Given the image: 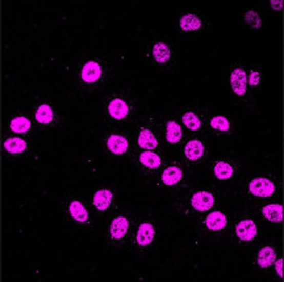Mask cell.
<instances>
[{"mask_svg": "<svg viewBox=\"0 0 284 282\" xmlns=\"http://www.w3.org/2000/svg\"><path fill=\"white\" fill-rule=\"evenodd\" d=\"M249 190L257 197H270L275 193V184L266 177H255L249 184Z\"/></svg>", "mask_w": 284, "mask_h": 282, "instance_id": "cell-1", "label": "cell"}, {"mask_svg": "<svg viewBox=\"0 0 284 282\" xmlns=\"http://www.w3.org/2000/svg\"><path fill=\"white\" fill-rule=\"evenodd\" d=\"M246 85H248V76H246L245 70L242 67L233 70L230 74V87L233 92L236 93L237 96H244L246 93Z\"/></svg>", "mask_w": 284, "mask_h": 282, "instance_id": "cell-2", "label": "cell"}, {"mask_svg": "<svg viewBox=\"0 0 284 282\" xmlns=\"http://www.w3.org/2000/svg\"><path fill=\"white\" fill-rule=\"evenodd\" d=\"M191 204L197 211H208L215 205V197L209 192H197L191 198Z\"/></svg>", "mask_w": 284, "mask_h": 282, "instance_id": "cell-3", "label": "cell"}, {"mask_svg": "<svg viewBox=\"0 0 284 282\" xmlns=\"http://www.w3.org/2000/svg\"><path fill=\"white\" fill-rule=\"evenodd\" d=\"M257 225L254 223V221L251 219H245V221H241L238 225L236 226V234L244 242H250V240L254 239L257 236Z\"/></svg>", "mask_w": 284, "mask_h": 282, "instance_id": "cell-4", "label": "cell"}, {"mask_svg": "<svg viewBox=\"0 0 284 282\" xmlns=\"http://www.w3.org/2000/svg\"><path fill=\"white\" fill-rule=\"evenodd\" d=\"M80 75H82V79L86 83H96L102 78V67L97 62L91 60L83 66Z\"/></svg>", "mask_w": 284, "mask_h": 282, "instance_id": "cell-5", "label": "cell"}, {"mask_svg": "<svg viewBox=\"0 0 284 282\" xmlns=\"http://www.w3.org/2000/svg\"><path fill=\"white\" fill-rule=\"evenodd\" d=\"M107 147L115 155H121V154L127 153L129 143H128L127 138H124L123 135L112 134L107 139Z\"/></svg>", "mask_w": 284, "mask_h": 282, "instance_id": "cell-6", "label": "cell"}, {"mask_svg": "<svg viewBox=\"0 0 284 282\" xmlns=\"http://www.w3.org/2000/svg\"><path fill=\"white\" fill-rule=\"evenodd\" d=\"M128 228H129V222L128 218L125 216H117L112 221L111 227H109V234L112 236V239H123L127 235Z\"/></svg>", "mask_w": 284, "mask_h": 282, "instance_id": "cell-7", "label": "cell"}, {"mask_svg": "<svg viewBox=\"0 0 284 282\" xmlns=\"http://www.w3.org/2000/svg\"><path fill=\"white\" fill-rule=\"evenodd\" d=\"M227 222V216H225L224 213H221V211H213V213H211L207 216L206 221H204V225H206L207 228L211 230V231H221V230H224L225 228Z\"/></svg>", "mask_w": 284, "mask_h": 282, "instance_id": "cell-8", "label": "cell"}, {"mask_svg": "<svg viewBox=\"0 0 284 282\" xmlns=\"http://www.w3.org/2000/svg\"><path fill=\"white\" fill-rule=\"evenodd\" d=\"M109 116L115 120H124L129 113V106L127 102L121 99H115L109 102L108 105Z\"/></svg>", "mask_w": 284, "mask_h": 282, "instance_id": "cell-9", "label": "cell"}, {"mask_svg": "<svg viewBox=\"0 0 284 282\" xmlns=\"http://www.w3.org/2000/svg\"><path fill=\"white\" fill-rule=\"evenodd\" d=\"M154 236H155V230L154 227H153V225H151V223L145 222V223H142V225L138 227L136 240L139 246L145 247V246H149V244L154 240Z\"/></svg>", "mask_w": 284, "mask_h": 282, "instance_id": "cell-10", "label": "cell"}, {"mask_svg": "<svg viewBox=\"0 0 284 282\" xmlns=\"http://www.w3.org/2000/svg\"><path fill=\"white\" fill-rule=\"evenodd\" d=\"M112 192L108 189H102L99 190V192L95 193L94 196V205L95 207H96L97 210L100 211H104L107 210L109 207V205H111V202H112Z\"/></svg>", "mask_w": 284, "mask_h": 282, "instance_id": "cell-11", "label": "cell"}, {"mask_svg": "<svg viewBox=\"0 0 284 282\" xmlns=\"http://www.w3.org/2000/svg\"><path fill=\"white\" fill-rule=\"evenodd\" d=\"M185 155L190 160H199L204 155V144L197 139L190 141L185 147Z\"/></svg>", "mask_w": 284, "mask_h": 282, "instance_id": "cell-12", "label": "cell"}, {"mask_svg": "<svg viewBox=\"0 0 284 282\" xmlns=\"http://www.w3.org/2000/svg\"><path fill=\"white\" fill-rule=\"evenodd\" d=\"M262 213L265 215V218L269 219L270 222L279 223L283 221V206L279 204L266 205L262 209Z\"/></svg>", "mask_w": 284, "mask_h": 282, "instance_id": "cell-13", "label": "cell"}, {"mask_svg": "<svg viewBox=\"0 0 284 282\" xmlns=\"http://www.w3.org/2000/svg\"><path fill=\"white\" fill-rule=\"evenodd\" d=\"M181 177H183L181 169L179 167L172 165V167H169V168L165 169V172L162 173V183L169 186L175 185V184H178L181 180Z\"/></svg>", "mask_w": 284, "mask_h": 282, "instance_id": "cell-14", "label": "cell"}, {"mask_svg": "<svg viewBox=\"0 0 284 282\" xmlns=\"http://www.w3.org/2000/svg\"><path fill=\"white\" fill-rule=\"evenodd\" d=\"M179 27L183 32H195V30H199L201 28V20L197 16L188 13V15H185L180 18Z\"/></svg>", "mask_w": 284, "mask_h": 282, "instance_id": "cell-15", "label": "cell"}, {"mask_svg": "<svg viewBox=\"0 0 284 282\" xmlns=\"http://www.w3.org/2000/svg\"><path fill=\"white\" fill-rule=\"evenodd\" d=\"M276 253L272 247H263L258 253V264L260 268H269L275 263Z\"/></svg>", "mask_w": 284, "mask_h": 282, "instance_id": "cell-16", "label": "cell"}, {"mask_svg": "<svg viewBox=\"0 0 284 282\" xmlns=\"http://www.w3.org/2000/svg\"><path fill=\"white\" fill-rule=\"evenodd\" d=\"M138 144L141 146L142 148H144V150L151 151L157 147L158 142H157V138L154 137V134H153L150 130L144 129V130H141V133H139Z\"/></svg>", "mask_w": 284, "mask_h": 282, "instance_id": "cell-17", "label": "cell"}, {"mask_svg": "<svg viewBox=\"0 0 284 282\" xmlns=\"http://www.w3.org/2000/svg\"><path fill=\"white\" fill-rule=\"evenodd\" d=\"M153 57L158 63H166L171 58V50L165 42H158L153 48Z\"/></svg>", "mask_w": 284, "mask_h": 282, "instance_id": "cell-18", "label": "cell"}, {"mask_svg": "<svg viewBox=\"0 0 284 282\" xmlns=\"http://www.w3.org/2000/svg\"><path fill=\"white\" fill-rule=\"evenodd\" d=\"M69 211L76 222L85 223L88 221V213L87 210H86V207L82 205V202H79V201L71 202V204L69 205Z\"/></svg>", "mask_w": 284, "mask_h": 282, "instance_id": "cell-19", "label": "cell"}, {"mask_svg": "<svg viewBox=\"0 0 284 282\" xmlns=\"http://www.w3.org/2000/svg\"><path fill=\"white\" fill-rule=\"evenodd\" d=\"M139 162L142 165H145L146 168L155 169L158 167H160L162 164V160H160L159 155H157L155 153H151V151H145L142 153L139 156Z\"/></svg>", "mask_w": 284, "mask_h": 282, "instance_id": "cell-20", "label": "cell"}, {"mask_svg": "<svg viewBox=\"0 0 284 282\" xmlns=\"http://www.w3.org/2000/svg\"><path fill=\"white\" fill-rule=\"evenodd\" d=\"M4 148H6L9 154H22L24 153L25 148H27V142L22 138L12 137V138L6 139V142H4Z\"/></svg>", "mask_w": 284, "mask_h": 282, "instance_id": "cell-21", "label": "cell"}, {"mask_svg": "<svg viewBox=\"0 0 284 282\" xmlns=\"http://www.w3.org/2000/svg\"><path fill=\"white\" fill-rule=\"evenodd\" d=\"M181 133L180 126L179 123H176L175 121H169L166 126V138L169 143H178L181 139Z\"/></svg>", "mask_w": 284, "mask_h": 282, "instance_id": "cell-22", "label": "cell"}, {"mask_svg": "<svg viewBox=\"0 0 284 282\" xmlns=\"http://www.w3.org/2000/svg\"><path fill=\"white\" fill-rule=\"evenodd\" d=\"M54 118V113L53 109L48 105V104H43L39 105L36 112V120L38 123H50Z\"/></svg>", "mask_w": 284, "mask_h": 282, "instance_id": "cell-23", "label": "cell"}, {"mask_svg": "<svg viewBox=\"0 0 284 282\" xmlns=\"http://www.w3.org/2000/svg\"><path fill=\"white\" fill-rule=\"evenodd\" d=\"M213 172H215L216 177L220 179V180H228V179H230V177L233 176V173H234L232 165H230L229 163L225 162L216 163Z\"/></svg>", "mask_w": 284, "mask_h": 282, "instance_id": "cell-24", "label": "cell"}, {"mask_svg": "<svg viewBox=\"0 0 284 282\" xmlns=\"http://www.w3.org/2000/svg\"><path fill=\"white\" fill-rule=\"evenodd\" d=\"M30 129V121L27 117H16L11 121V130L13 133H27Z\"/></svg>", "mask_w": 284, "mask_h": 282, "instance_id": "cell-25", "label": "cell"}, {"mask_svg": "<svg viewBox=\"0 0 284 282\" xmlns=\"http://www.w3.org/2000/svg\"><path fill=\"white\" fill-rule=\"evenodd\" d=\"M183 122H185L186 126L190 130H199L201 127V121L197 117L196 114L192 113V112H187L183 116Z\"/></svg>", "mask_w": 284, "mask_h": 282, "instance_id": "cell-26", "label": "cell"}, {"mask_svg": "<svg viewBox=\"0 0 284 282\" xmlns=\"http://www.w3.org/2000/svg\"><path fill=\"white\" fill-rule=\"evenodd\" d=\"M211 126L220 132H228L230 129V123L228 118L222 117V116H216L211 120Z\"/></svg>", "mask_w": 284, "mask_h": 282, "instance_id": "cell-27", "label": "cell"}, {"mask_svg": "<svg viewBox=\"0 0 284 282\" xmlns=\"http://www.w3.org/2000/svg\"><path fill=\"white\" fill-rule=\"evenodd\" d=\"M245 21L250 25L251 28H255V29H259L262 27V20H260L259 13L255 12V11H248L244 16Z\"/></svg>", "mask_w": 284, "mask_h": 282, "instance_id": "cell-28", "label": "cell"}, {"mask_svg": "<svg viewBox=\"0 0 284 282\" xmlns=\"http://www.w3.org/2000/svg\"><path fill=\"white\" fill-rule=\"evenodd\" d=\"M259 80H260L259 72H258V71H251L250 76H249V79H248L249 84L253 85V87H257V85L259 84Z\"/></svg>", "mask_w": 284, "mask_h": 282, "instance_id": "cell-29", "label": "cell"}, {"mask_svg": "<svg viewBox=\"0 0 284 282\" xmlns=\"http://www.w3.org/2000/svg\"><path fill=\"white\" fill-rule=\"evenodd\" d=\"M275 269H276V273L279 274V277L280 278H283V260L281 258H279V260L275 261Z\"/></svg>", "mask_w": 284, "mask_h": 282, "instance_id": "cell-30", "label": "cell"}, {"mask_svg": "<svg viewBox=\"0 0 284 282\" xmlns=\"http://www.w3.org/2000/svg\"><path fill=\"white\" fill-rule=\"evenodd\" d=\"M270 4H271V7L274 9H276V11H280L281 8H283V2H270Z\"/></svg>", "mask_w": 284, "mask_h": 282, "instance_id": "cell-31", "label": "cell"}]
</instances>
